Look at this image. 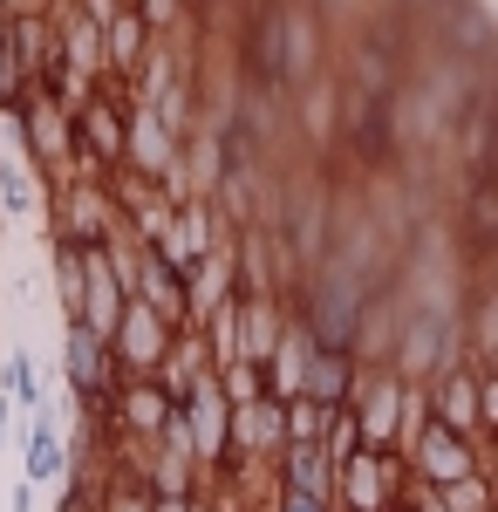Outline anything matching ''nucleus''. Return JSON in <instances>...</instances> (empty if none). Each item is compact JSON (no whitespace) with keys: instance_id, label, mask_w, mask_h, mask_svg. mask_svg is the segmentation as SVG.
<instances>
[{"instance_id":"1","label":"nucleus","mask_w":498,"mask_h":512,"mask_svg":"<svg viewBox=\"0 0 498 512\" xmlns=\"http://www.w3.org/2000/svg\"><path fill=\"white\" fill-rule=\"evenodd\" d=\"M35 472H55V444H48V431L35 437Z\"/></svg>"}]
</instances>
